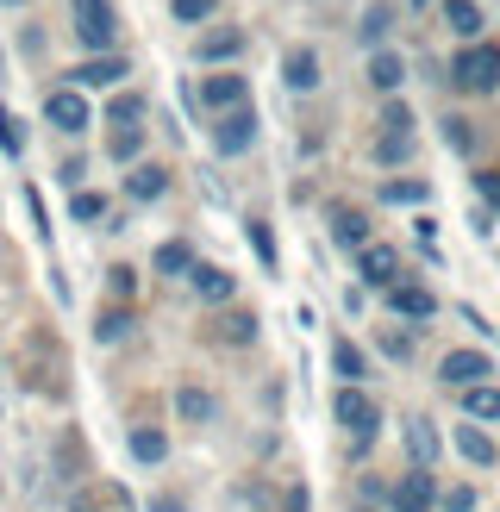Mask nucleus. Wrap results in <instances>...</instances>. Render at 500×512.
I'll return each instance as SVG.
<instances>
[{"instance_id":"e433bc0d","label":"nucleus","mask_w":500,"mask_h":512,"mask_svg":"<svg viewBox=\"0 0 500 512\" xmlns=\"http://www.w3.org/2000/svg\"><path fill=\"white\" fill-rule=\"evenodd\" d=\"M425 194H432L425 182H388V188H382V200H425Z\"/></svg>"},{"instance_id":"2eb2a0df","label":"nucleus","mask_w":500,"mask_h":512,"mask_svg":"<svg viewBox=\"0 0 500 512\" xmlns=\"http://www.w3.org/2000/svg\"><path fill=\"white\" fill-rule=\"evenodd\" d=\"M407 450H413V469L432 475V463H438V431H432V419H407Z\"/></svg>"},{"instance_id":"c9c22d12","label":"nucleus","mask_w":500,"mask_h":512,"mask_svg":"<svg viewBox=\"0 0 500 512\" xmlns=\"http://www.w3.org/2000/svg\"><path fill=\"white\" fill-rule=\"evenodd\" d=\"M69 213H75V219H100V213H107V200H100V194H75Z\"/></svg>"},{"instance_id":"9b49d317","label":"nucleus","mask_w":500,"mask_h":512,"mask_svg":"<svg viewBox=\"0 0 500 512\" xmlns=\"http://www.w3.org/2000/svg\"><path fill=\"white\" fill-rule=\"evenodd\" d=\"M357 269H363V281H369V288H382V294H388L394 281H400V275H394V269H400V256H394L388 244H369V250L357 256Z\"/></svg>"},{"instance_id":"0eeeda50","label":"nucleus","mask_w":500,"mask_h":512,"mask_svg":"<svg viewBox=\"0 0 500 512\" xmlns=\"http://www.w3.org/2000/svg\"><path fill=\"white\" fill-rule=\"evenodd\" d=\"M432 475H425V469H413V475H400L394 481V488H388V506L394 512H432Z\"/></svg>"},{"instance_id":"4468645a","label":"nucleus","mask_w":500,"mask_h":512,"mask_svg":"<svg viewBox=\"0 0 500 512\" xmlns=\"http://www.w3.org/2000/svg\"><path fill=\"white\" fill-rule=\"evenodd\" d=\"M332 238L344 250H369V219L357 207H332Z\"/></svg>"},{"instance_id":"f257e3e1","label":"nucleus","mask_w":500,"mask_h":512,"mask_svg":"<svg viewBox=\"0 0 500 512\" xmlns=\"http://www.w3.org/2000/svg\"><path fill=\"white\" fill-rule=\"evenodd\" d=\"M69 7H75V38H82V50L113 57V44H119V13H113V0H69Z\"/></svg>"},{"instance_id":"ea45409f","label":"nucleus","mask_w":500,"mask_h":512,"mask_svg":"<svg viewBox=\"0 0 500 512\" xmlns=\"http://www.w3.org/2000/svg\"><path fill=\"white\" fill-rule=\"evenodd\" d=\"M475 188H482V200H494V207H500V175H475Z\"/></svg>"},{"instance_id":"7c9ffc66","label":"nucleus","mask_w":500,"mask_h":512,"mask_svg":"<svg viewBox=\"0 0 500 512\" xmlns=\"http://www.w3.org/2000/svg\"><path fill=\"white\" fill-rule=\"evenodd\" d=\"M0 150H7V157H19V150H25V125L13 113H0Z\"/></svg>"},{"instance_id":"2f4dec72","label":"nucleus","mask_w":500,"mask_h":512,"mask_svg":"<svg viewBox=\"0 0 500 512\" xmlns=\"http://www.w3.org/2000/svg\"><path fill=\"white\" fill-rule=\"evenodd\" d=\"M138 119H144V100H138V94H119V100H113V125L125 132V125H138Z\"/></svg>"},{"instance_id":"9d476101","label":"nucleus","mask_w":500,"mask_h":512,"mask_svg":"<svg viewBox=\"0 0 500 512\" xmlns=\"http://www.w3.org/2000/svg\"><path fill=\"white\" fill-rule=\"evenodd\" d=\"M200 100H207L213 113H238L250 88H244V75H207V88H200Z\"/></svg>"},{"instance_id":"5701e85b","label":"nucleus","mask_w":500,"mask_h":512,"mask_svg":"<svg viewBox=\"0 0 500 512\" xmlns=\"http://www.w3.org/2000/svg\"><path fill=\"white\" fill-rule=\"evenodd\" d=\"M132 456H138V463H163V456H169V438H163L157 425H138V431H132Z\"/></svg>"},{"instance_id":"393cba45","label":"nucleus","mask_w":500,"mask_h":512,"mask_svg":"<svg viewBox=\"0 0 500 512\" xmlns=\"http://www.w3.org/2000/svg\"><path fill=\"white\" fill-rule=\"evenodd\" d=\"M157 269H163V275H188V269H194V244H188V238H182V244H163V250H157Z\"/></svg>"},{"instance_id":"58836bf2","label":"nucleus","mask_w":500,"mask_h":512,"mask_svg":"<svg viewBox=\"0 0 500 512\" xmlns=\"http://www.w3.org/2000/svg\"><path fill=\"white\" fill-rule=\"evenodd\" d=\"M444 138H450V150H469V125L463 119H444Z\"/></svg>"},{"instance_id":"b1692460","label":"nucleus","mask_w":500,"mask_h":512,"mask_svg":"<svg viewBox=\"0 0 500 512\" xmlns=\"http://www.w3.org/2000/svg\"><path fill=\"white\" fill-rule=\"evenodd\" d=\"M463 413L469 419H500V388H488V381L482 388H463Z\"/></svg>"},{"instance_id":"423d86ee","label":"nucleus","mask_w":500,"mask_h":512,"mask_svg":"<svg viewBox=\"0 0 500 512\" xmlns=\"http://www.w3.org/2000/svg\"><path fill=\"white\" fill-rule=\"evenodd\" d=\"M44 119L57 125V132H69V138H75V132H88V125H94L88 100L75 94V88H57V94H50V100H44Z\"/></svg>"},{"instance_id":"6e6552de","label":"nucleus","mask_w":500,"mask_h":512,"mask_svg":"<svg viewBox=\"0 0 500 512\" xmlns=\"http://www.w3.org/2000/svg\"><path fill=\"white\" fill-rule=\"evenodd\" d=\"M382 300H388V313H400V319H432V313H438L432 288H419V281H394Z\"/></svg>"},{"instance_id":"7ed1b4c3","label":"nucleus","mask_w":500,"mask_h":512,"mask_svg":"<svg viewBox=\"0 0 500 512\" xmlns=\"http://www.w3.org/2000/svg\"><path fill=\"white\" fill-rule=\"evenodd\" d=\"M332 419L350 431V438H369V431L382 425V406H375L363 388H338V394H332Z\"/></svg>"},{"instance_id":"a19ab883","label":"nucleus","mask_w":500,"mask_h":512,"mask_svg":"<svg viewBox=\"0 0 500 512\" xmlns=\"http://www.w3.org/2000/svg\"><path fill=\"white\" fill-rule=\"evenodd\" d=\"M150 512H188L182 500H169V494H157V500H150Z\"/></svg>"},{"instance_id":"20e7f679","label":"nucleus","mask_w":500,"mask_h":512,"mask_svg":"<svg viewBox=\"0 0 500 512\" xmlns=\"http://www.w3.org/2000/svg\"><path fill=\"white\" fill-rule=\"evenodd\" d=\"M213 144H219V157H244L250 144H257V113L238 107V113H219L213 125Z\"/></svg>"},{"instance_id":"aec40b11","label":"nucleus","mask_w":500,"mask_h":512,"mask_svg":"<svg viewBox=\"0 0 500 512\" xmlns=\"http://www.w3.org/2000/svg\"><path fill=\"white\" fill-rule=\"evenodd\" d=\"M457 450L469 456L475 469H494V456H500V450H494V438H488V431H475V425H463V431H457Z\"/></svg>"},{"instance_id":"f704fd0d","label":"nucleus","mask_w":500,"mask_h":512,"mask_svg":"<svg viewBox=\"0 0 500 512\" xmlns=\"http://www.w3.org/2000/svg\"><path fill=\"white\" fill-rule=\"evenodd\" d=\"M388 25H394V13H388V7H369V13H363V38L375 44V38L388 32Z\"/></svg>"},{"instance_id":"bb28decb","label":"nucleus","mask_w":500,"mask_h":512,"mask_svg":"<svg viewBox=\"0 0 500 512\" xmlns=\"http://www.w3.org/2000/svg\"><path fill=\"white\" fill-rule=\"evenodd\" d=\"M382 132L388 138H413V113L400 107V100H388V107H382Z\"/></svg>"},{"instance_id":"4be33fe9","label":"nucleus","mask_w":500,"mask_h":512,"mask_svg":"<svg viewBox=\"0 0 500 512\" xmlns=\"http://www.w3.org/2000/svg\"><path fill=\"white\" fill-rule=\"evenodd\" d=\"M175 413H182L188 425H207L213 419V394L207 388H175Z\"/></svg>"},{"instance_id":"6ab92c4d","label":"nucleus","mask_w":500,"mask_h":512,"mask_svg":"<svg viewBox=\"0 0 500 512\" xmlns=\"http://www.w3.org/2000/svg\"><path fill=\"white\" fill-rule=\"evenodd\" d=\"M369 82L382 88V94H394L400 82H407V63H400L394 50H375V57H369Z\"/></svg>"},{"instance_id":"72a5a7b5","label":"nucleus","mask_w":500,"mask_h":512,"mask_svg":"<svg viewBox=\"0 0 500 512\" xmlns=\"http://www.w3.org/2000/svg\"><path fill=\"white\" fill-rule=\"evenodd\" d=\"M375 157H382V163H407L413 157V138H382V144H375Z\"/></svg>"},{"instance_id":"f3484780","label":"nucleus","mask_w":500,"mask_h":512,"mask_svg":"<svg viewBox=\"0 0 500 512\" xmlns=\"http://www.w3.org/2000/svg\"><path fill=\"white\" fill-rule=\"evenodd\" d=\"M169 188V169H157V163H138L132 175H125V194H132V200H157Z\"/></svg>"},{"instance_id":"c85d7f7f","label":"nucleus","mask_w":500,"mask_h":512,"mask_svg":"<svg viewBox=\"0 0 500 512\" xmlns=\"http://www.w3.org/2000/svg\"><path fill=\"white\" fill-rule=\"evenodd\" d=\"M244 232H250V250L263 256V269H275V238H269V225H263V219H250Z\"/></svg>"},{"instance_id":"39448f33","label":"nucleus","mask_w":500,"mask_h":512,"mask_svg":"<svg viewBox=\"0 0 500 512\" xmlns=\"http://www.w3.org/2000/svg\"><path fill=\"white\" fill-rule=\"evenodd\" d=\"M494 375V363L482 350H450L444 363H438V381H450V388H482V381Z\"/></svg>"},{"instance_id":"a211bd4d","label":"nucleus","mask_w":500,"mask_h":512,"mask_svg":"<svg viewBox=\"0 0 500 512\" xmlns=\"http://www.w3.org/2000/svg\"><path fill=\"white\" fill-rule=\"evenodd\" d=\"M332 369L344 375V388H357V381L369 375V363H363V350L350 344V338H332Z\"/></svg>"},{"instance_id":"ddd939ff","label":"nucleus","mask_w":500,"mask_h":512,"mask_svg":"<svg viewBox=\"0 0 500 512\" xmlns=\"http://www.w3.org/2000/svg\"><path fill=\"white\" fill-rule=\"evenodd\" d=\"M282 82H288L294 94H313V88H319V57H313L307 44H300V50H288V57H282Z\"/></svg>"},{"instance_id":"f03ea898","label":"nucleus","mask_w":500,"mask_h":512,"mask_svg":"<svg viewBox=\"0 0 500 512\" xmlns=\"http://www.w3.org/2000/svg\"><path fill=\"white\" fill-rule=\"evenodd\" d=\"M450 82L463 94H494L500 88V50L494 44H469L457 63H450Z\"/></svg>"},{"instance_id":"4c0bfd02","label":"nucleus","mask_w":500,"mask_h":512,"mask_svg":"<svg viewBox=\"0 0 500 512\" xmlns=\"http://www.w3.org/2000/svg\"><path fill=\"white\" fill-rule=\"evenodd\" d=\"M444 512H475V488H450L444 494Z\"/></svg>"},{"instance_id":"412c9836","label":"nucleus","mask_w":500,"mask_h":512,"mask_svg":"<svg viewBox=\"0 0 500 512\" xmlns=\"http://www.w3.org/2000/svg\"><path fill=\"white\" fill-rule=\"evenodd\" d=\"M444 25L457 38H475L482 32V7H475V0H444Z\"/></svg>"},{"instance_id":"1a4fd4ad","label":"nucleus","mask_w":500,"mask_h":512,"mask_svg":"<svg viewBox=\"0 0 500 512\" xmlns=\"http://www.w3.org/2000/svg\"><path fill=\"white\" fill-rule=\"evenodd\" d=\"M125 75H132V63H125V57H88L69 82H75V94H82V88H113V82H125Z\"/></svg>"},{"instance_id":"dca6fc26","label":"nucleus","mask_w":500,"mask_h":512,"mask_svg":"<svg viewBox=\"0 0 500 512\" xmlns=\"http://www.w3.org/2000/svg\"><path fill=\"white\" fill-rule=\"evenodd\" d=\"M194 57L200 63H232V57H244V32H207L194 44Z\"/></svg>"},{"instance_id":"473e14b6","label":"nucleus","mask_w":500,"mask_h":512,"mask_svg":"<svg viewBox=\"0 0 500 512\" xmlns=\"http://www.w3.org/2000/svg\"><path fill=\"white\" fill-rule=\"evenodd\" d=\"M250 338H257V319H250V313H232V319H225V344H250Z\"/></svg>"},{"instance_id":"a878e982","label":"nucleus","mask_w":500,"mask_h":512,"mask_svg":"<svg viewBox=\"0 0 500 512\" xmlns=\"http://www.w3.org/2000/svg\"><path fill=\"white\" fill-rule=\"evenodd\" d=\"M125 331H132V313H119V306H113V313H100V325H94V338H100V344H119Z\"/></svg>"},{"instance_id":"c756f323","label":"nucleus","mask_w":500,"mask_h":512,"mask_svg":"<svg viewBox=\"0 0 500 512\" xmlns=\"http://www.w3.org/2000/svg\"><path fill=\"white\" fill-rule=\"evenodd\" d=\"M213 13H219V0H175V19H182V25H200Z\"/></svg>"},{"instance_id":"f8f14e48","label":"nucleus","mask_w":500,"mask_h":512,"mask_svg":"<svg viewBox=\"0 0 500 512\" xmlns=\"http://www.w3.org/2000/svg\"><path fill=\"white\" fill-rule=\"evenodd\" d=\"M188 281H194V294H200V300H213V306H219V300H232V288H238V275H232V269H219V263H194Z\"/></svg>"},{"instance_id":"cd10ccee","label":"nucleus","mask_w":500,"mask_h":512,"mask_svg":"<svg viewBox=\"0 0 500 512\" xmlns=\"http://www.w3.org/2000/svg\"><path fill=\"white\" fill-rule=\"evenodd\" d=\"M138 150H144V125H125V132H113V157H119V163H132Z\"/></svg>"}]
</instances>
